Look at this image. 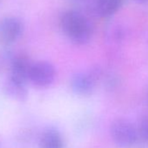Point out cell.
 I'll return each mask as SVG.
<instances>
[{"label":"cell","mask_w":148,"mask_h":148,"mask_svg":"<svg viewBox=\"0 0 148 148\" xmlns=\"http://www.w3.org/2000/svg\"><path fill=\"white\" fill-rule=\"evenodd\" d=\"M32 61L25 54H18L15 56L11 64V73L9 78L22 84H27L29 81L30 71Z\"/></svg>","instance_id":"6"},{"label":"cell","mask_w":148,"mask_h":148,"mask_svg":"<svg viewBox=\"0 0 148 148\" xmlns=\"http://www.w3.org/2000/svg\"><path fill=\"white\" fill-rule=\"evenodd\" d=\"M24 25L16 17H6L0 20V43L9 45L15 43L22 35Z\"/></svg>","instance_id":"4"},{"label":"cell","mask_w":148,"mask_h":148,"mask_svg":"<svg viewBox=\"0 0 148 148\" xmlns=\"http://www.w3.org/2000/svg\"><path fill=\"white\" fill-rule=\"evenodd\" d=\"M134 1L138 4L143 5V4H147L148 3V0H134Z\"/></svg>","instance_id":"11"},{"label":"cell","mask_w":148,"mask_h":148,"mask_svg":"<svg viewBox=\"0 0 148 148\" xmlns=\"http://www.w3.org/2000/svg\"><path fill=\"white\" fill-rule=\"evenodd\" d=\"M147 100H148V91H147Z\"/></svg>","instance_id":"12"},{"label":"cell","mask_w":148,"mask_h":148,"mask_svg":"<svg viewBox=\"0 0 148 148\" xmlns=\"http://www.w3.org/2000/svg\"><path fill=\"white\" fill-rule=\"evenodd\" d=\"M110 134L113 143L120 148H130L137 141L138 131L127 119H114L110 126Z\"/></svg>","instance_id":"2"},{"label":"cell","mask_w":148,"mask_h":148,"mask_svg":"<svg viewBox=\"0 0 148 148\" xmlns=\"http://www.w3.org/2000/svg\"><path fill=\"white\" fill-rule=\"evenodd\" d=\"M59 25L63 33L77 45H85L92 38V25L89 19L79 11L69 10L63 12Z\"/></svg>","instance_id":"1"},{"label":"cell","mask_w":148,"mask_h":148,"mask_svg":"<svg viewBox=\"0 0 148 148\" xmlns=\"http://www.w3.org/2000/svg\"><path fill=\"white\" fill-rule=\"evenodd\" d=\"M56 77V70L48 61L33 62L29 75V81L38 88L50 86Z\"/></svg>","instance_id":"3"},{"label":"cell","mask_w":148,"mask_h":148,"mask_svg":"<svg viewBox=\"0 0 148 148\" xmlns=\"http://www.w3.org/2000/svg\"><path fill=\"white\" fill-rule=\"evenodd\" d=\"M138 133L143 140L148 142V116H145L139 122Z\"/></svg>","instance_id":"10"},{"label":"cell","mask_w":148,"mask_h":148,"mask_svg":"<svg viewBox=\"0 0 148 148\" xmlns=\"http://www.w3.org/2000/svg\"><path fill=\"white\" fill-rule=\"evenodd\" d=\"M97 80L98 75L95 72H79L71 78V87L75 94L86 97L94 92Z\"/></svg>","instance_id":"5"},{"label":"cell","mask_w":148,"mask_h":148,"mask_svg":"<svg viewBox=\"0 0 148 148\" xmlns=\"http://www.w3.org/2000/svg\"><path fill=\"white\" fill-rule=\"evenodd\" d=\"M123 1L124 0H85L84 2L98 16L109 18L120 9Z\"/></svg>","instance_id":"7"},{"label":"cell","mask_w":148,"mask_h":148,"mask_svg":"<svg viewBox=\"0 0 148 148\" xmlns=\"http://www.w3.org/2000/svg\"><path fill=\"white\" fill-rule=\"evenodd\" d=\"M39 148H64V139L58 131L48 129L39 139Z\"/></svg>","instance_id":"9"},{"label":"cell","mask_w":148,"mask_h":148,"mask_svg":"<svg viewBox=\"0 0 148 148\" xmlns=\"http://www.w3.org/2000/svg\"><path fill=\"white\" fill-rule=\"evenodd\" d=\"M4 91L8 97L18 101H25L28 97L26 85L14 81L10 78L5 83Z\"/></svg>","instance_id":"8"}]
</instances>
